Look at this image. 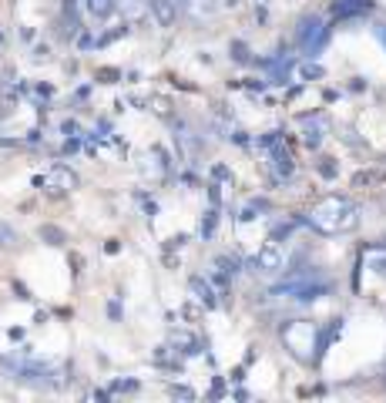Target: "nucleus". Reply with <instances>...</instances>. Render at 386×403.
Returning a JSON list of instances; mask_svg holds the SVG:
<instances>
[{
    "instance_id": "20",
    "label": "nucleus",
    "mask_w": 386,
    "mask_h": 403,
    "mask_svg": "<svg viewBox=\"0 0 386 403\" xmlns=\"http://www.w3.org/2000/svg\"><path fill=\"white\" fill-rule=\"evenodd\" d=\"M98 78H101V81H118V78H121V74H118V71H101Z\"/></svg>"
},
{
    "instance_id": "11",
    "label": "nucleus",
    "mask_w": 386,
    "mask_h": 403,
    "mask_svg": "<svg viewBox=\"0 0 386 403\" xmlns=\"http://www.w3.org/2000/svg\"><path fill=\"white\" fill-rule=\"evenodd\" d=\"M0 246H4V249H17V246H21L17 232H14L11 225H4V222H0Z\"/></svg>"
},
{
    "instance_id": "1",
    "label": "nucleus",
    "mask_w": 386,
    "mask_h": 403,
    "mask_svg": "<svg viewBox=\"0 0 386 403\" xmlns=\"http://www.w3.org/2000/svg\"><path fill=\"white\" fill-rule=\"evenodd\" d=\"M309 225L319 229V232H326V235L349 232V229L359 225V205H353V202L342 198V195H326L319 205H312Z\"/></svg>"
},
{
    "instance_id": "8",
    "label": "nucleus",
    "mask_w": 386,
    "mask_h": 403,
    "mask_svg": "<svg viewBox=\"0 0 386 403\" xmlns=\"http://www.w3.org/2000/svg\"><path fill=\"white\" fill-rule=\"evenodd\" d=\"M148 4H151L154 21L161 24V27H168V24L175 21V4H171V0H148Z\"/></svg>"
},
{
    "instance_id": "3",
    "label": "nucleus",
    "mask_w": 386,
    "mask_h": 403,
    "mask_svg": "<svg viewBox=\"0 0 386 403\" xmlns=\"http://www.w3.org/2000/svg\"><path fill=\"white\" fill-rule=\"evenodd\" d=\"M296 37H299V47H302L306 54H319L329 34H326V24H322L319 17H302V21H299Z\"/></svg>"
},
{
    "instance_id": "22",
    "label": "nucleus",
    "mask_w": 386,
    "mask_h": 403,
    "mask_svg": "<svg viewBox=\"0 0 386 403\" xmlns=\"http://www.w3.org/2000/svg\"><path fill=\"white\" fill-rule=\"evenodd\" d=\"M376 34H379V41L386 44V27H376Z\"/></svg>"
},
{
    "instance_id": "17",
    "label": "nucleus",
    "mask_w": 386,
    "mask_h": 403,
    "mask_svg": "<svg viewBox=\"0 0 386 403\" xmlns=\"http://www.w3.org/2000/svg\"><path fill=\"white\" fill-rule=\"evenodd\" d=\"M191 11H195V14H212V11H215V4H212V0H199V4H191Z\"/></svg>"
},
{
    "instance_id": "15",
    "label": "nucleus",
    "mask_w": 386,
    "mask_h": 403,
    "mask_svg": "<svg viewBox=\"0 0 386 403\" xmlns=\"http://www.w3.org/2000/svg\"><path fill=\"white\" fill-rule=\"evenodd\" d=\"M138 390V383L134 380H118V383H111V393H134Z\"/></svg>"
},
{
    "instance_id": "18",
    "label": "nucleus",
    "mask_w": 386,
    "mask_h": 403,
    "mask_svg": "<svg viewBox=\"0 0 386 403\" xmlns=\"http://www.w3.org/2000/svg\"><path fill=\"white\" fill-rule=\"evenodd\" d=\"M232 51H235V61H249V51L242 44H232Z\"/></svg>"
},
{
    "instance_id": "12",
    "label": "nucleus",
    "mask_w": 386,
    "mask_h": 403,
    "mask_svg": "<svg viewBox=\"0 0 386 403\" xmlns=\"http://www.w3.org/2000/svg\"><path fill=\"white\" fill-rule=\"evenodd\" d=\"M88 11L94 14V17H108V14L114 11V0H88Z\"/></svg>"
},
{
    "instance_id": "2",
    "label": "nucleus",
    "mask_w": 386,
    "mask_h": 403,
    "mask_svg": "<svg viewBox=\"0 0 386 403\" xmlns=\"http://www.w3.org/2000/svg\"><path fill=\"white\" fill-rule=\"evenodd\" d=\"M282 343H286V349L296 359H302V363H316V359H319V349H322V333H319V326H316V323L296 319V323H289L286 329H282Z\"/></svg>"
},
{
    "instance_id": "16",
    "label": "nucleus",
    "mask_w": 386,
    "mask_h": 403,
    "mask_svg": "<svg viewBox=\"0 0 386 403\" xmlns=\"http://www.w3.org/2000/svg\"><path fill=\"white\" fill-rule=\"evenodd\" d=\"M302 78H322V67L319 64H302Z\"/></svg>"
},
{
    "instance_id": "5",
    "label": "nucleus",
    "mask_w": 386,
    "mask_h": 403,
    "mask_svg": "<svg viewBox=\"0 0 386 403\" xmlns=\"http://www.w3.org/2000/svg\"><path fill=\"white\" fill-rule=\"evenodd\" d=\"M44 181L57 185L61 191H71V188H77V175L71 171V168H64V165H54L51 171H47V178H44Z\"/></svg>"
},
{
    "instance_id": "10",
    "label": "nucleus",
    "mask_w": 386,
    "mask_h": 403,
    "mask_svg": "<svg viewBox=\"0 0 386 403\" xmlns=\"http://www.w3.org/2000/svg\"><path fill=\"white\" fill-rule=\"evenodd\" d=\"M191 292L202 299V306H209V309L215 306V289H212V286L202 279V276H191Z\"/></svg>"
},
{
    "instance_id": "7",
    "label": "nucleus",
    "mask_w": 386,
    "mask_h": 403,
    "mask_svg": "<svg viewBox=\"0 0 386 403\" xmlns=\"http://www.w3.org/2000/svg\"><path fill=\"white\" fill-rule=\"evenodd\" d=\"M255 266L262 269V272H276L279 266H282V256H279V249L276 246H265L259 256H255Z\"/></svg>"
},
{
    "instance_id": "14",
    "label": "nucleus",
    "mask_w": 386,
    "mask_h": 403,
    "mask_svg": "<svg viewBox=\"0 0 386 403\" xmlns=\"http://www.w3.org/2000/svg\"><path fill=\"white\" fill-rule=\"evenodd\" d=\"M215 222H219V212H209L205 219H202V239H212V232H215Z\"/></svg>"
},
{
    "instance_id": "6",
    "label": "nucleus",
    "mask_w": 386,
    "mask_h": 403,
    "mask_svg": "<svg viewBox=\"0 0 386 403\" xmlns=\"http://www.w3.org/2000/svg\"><path fill=\"white\" fill-rule=\"evenodd\" d=\"M272 171H276V178H289L292 175V155L279 141L272 145Z\"/></svg>"
},
{
    "instance_id": "4",
    "label": "nucleus",
    "mask_w": 386,
    "mask_h": 403,
    "mask_svg": "<svg viewBox=\"0 0 386 403\" xmlns=\"http://www.w3.org/2000/svg\"><path fill=\"white\" fill-rule=\"evenodd\" d=\"M326 128H329V124H326V118H306V121H302V141H306L309 148H316V145L322 141Z\"/></svg>"
},
{
    "instance_id": "13",
    "label": "nucleus",
    "mask_w": 386,
    "mask_h": 403,
    "mask_svg": "<svg viewBox=\"0 0 386 403\" xmlns=\"http://www.w3.org/2000/svg\"><path fill=\"white\" fill-rule=\"evenodd\" d=\"M41 239H47V246H61V242H64V232L54 229V225H41Z\"/></svg>"
},
{
    "instance_id": "9",
    "label": "nucleus",
    "mask_w": 386,
    "mask_h": 403,
    "mask_svg": "<svg viewBox=\"0 0 386 403\" xmlns=\"http://www.w3.org/2000/svg\"><path fill=\"white\" fill-rule=\"evenodd\" d=\"M373 7V0H342L336 4V17H353V14H366Z\"/></svg>"
},
{
    "instance_id": "19",
    "label": "nucleus",
    "mask_w": 386,
    "mask_h": 403,
    "mask_svg": "<svg viewBox=\"0 0 386 403\" xmlns=\"http://www.w3.org/2000/svg\"><path fill=\"white\" fill-rule=\"evenodd\" d=\"M108 316L111 319H121V306H118V302H108Z\"/></svg>"
},
{
    "instance_id": "21",
    "label": "nucleus",
    "mask_w": 386,
    "mask_h": 403,
    "mask_svg": "<svg viewBox=\"0 0 386 403\" xmlns=\"http://www.w3.org/2000/svg\"><path fill=\"white\" fill-rule=\"evenodd\" d=\"M171 393H175V396H181V400H191V396H195V393H191V390H181V386H175V390H171Z\"/></svg>"
}]
</instances>
